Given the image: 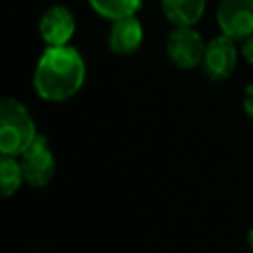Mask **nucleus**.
<instances>
[{"instance_id": "1", "label": "nucleus", "mask_w": 253, "mask_h": 253, "mask_svg": "<svg viewBox=\"0 0 253 253\" xmlns=\"http://www.w3.org/2000/svg\"><path fill=\"white\" fill-rule=\"evenodd\" d=\"M85 71V61L75 47L47 45L34 71L36 93L43 101H67L83 87Z\"/></svg>"}, {"instance_id": "2", "label": "nucleus", "mask_w": 253, "mask_h": 253, "mask_svg": "<svg viewBox=\"0 0 253 253\" xmlns=\"http://www.w3.org/2000/svg\"><path fill=\"white\" fill-rule=\"evenodd\" d=\"M38 138L36 123L18 99L6 97L0 103V152L20 156Z\"/></svg>"}, {"instance_id": "3", "label": "nucleus", "mask_w": 253, "mask_h": 253, "mask_svg": "<svg viewBox=\"0 0 253 253\" xmlns=\"http://www.w3.org/2000/svg\"><path fill=\"white\" fill-rule=\"evenodd\" d=\"M20 166L24 172L26 184L34 188H43L51 182L55 174V158L49 148V140L42 134L20 154Z\"/></svg>"}, {"instance_id": "4", "label": "nucleus", "mask_w": 253, "mask_h": 253, "mask_svg": "<svg viewBox=\"0 0 253 253\" xmlns=\"http://www.w3.org/2000/svg\"><path fill=\"white\" fill-rule=\"evenodd\" d=\"M206 51V43L194 26H174V30L168 34L166 40V53L168 59L182 67L192 69L196 65H202Z\"/></svg>"}, {"instance_id": "5", "label": "nucleus", "mask_w": 253, "mask_h": 253, "mask_svg": "<svg viewBox=\"0 0 253 253\" xmlns=\"http://www.w3.org/2000/svg\"><path fill=\"white\" fill-rule=\"evenodd\" d=\"M237 65V45L235 40L221 34L206 43L202 67L204 73L213 81H225L233 75Z\"/></svg>"}, {"instance_id": "6", "label": "nucleus", "mask_w": 253, "mask_h": 253, "mask_svg": "<svg viewBox=\"0 0 253 253\" xmlns=\"http://www.w3.org/2000/svg\"><path fill=\"white\" fill-rule=\"evenodd\" d=\"M215 18L221 34L243 42L253 34V0H219Z\"/></svg>"}, {"instance_id": "7", "label": "nucleus", "mask_w": 253, "mask_h": 253, "mask_svg": "<svg viewBox=\"0 0 253 253\" xmlns=\"http://www.w3.org/2000/svg\"><path fill=\"white\" fill-rule=\"evenodd\" d=\"M75 34V18L65 6H51L40 20V36L47 45H65Z\"/></svg>"}, {"instance_id": "8", "label": "nucleus", "mask_w": 253, "mask_h": 253, "mask_svg": "<svg viewBox=\"0 0 253 253\" xmlns=\"http://www.w3.org/2000/svg\"><path fill=\"white\" fill-rule=\"evenodd\" d=\"M142 38H144V30L134 14L113 20L109 32V49L117 55H130L140 47Z\"/></svg>"}, {"instance_id": "9", "label": "nucleus", "mask_w": 253, "mask_h": 253, "mask_svg": "<svg viewBox=\"0 0 253 253\" xmlns=\"http://www.w3.org/2000/svg\"><path fill=\"white\" fill-rule=\"evenodd\" d=\"M162 14L174 26H194L206 10V0H160Z\"/></svg>"}, {"instance_id": "10", "label": "nucleus", "mask_w": 253, "mask_h": 253, "mask_svg": "<svg viewBox=\"0 0 253 253\" xmlns=\"http://www.w3.org/2000/svg\"><path fill=\"white\" fill-rule=\"evenodd\" d=\"M22 182H26V180H24V172H22L20 160L16 156L2 154V158H0V186H2V196L4 198L14 196L20 190Z\"/></svg>"}, {"instance_id": "11", "label": "nucleus", "mask_w": 253, "mask_h": 253, "mask_svg": "<svg viewBox=\"0 0 253 253\" xmlns=\"http://www.w3.org/2000/svg\"><path fill=\"white\" fill-rule=\"evenodd\" d=\"M91 8L107 20H119L138 12L142 0H89Z\"/></svg>"}, {"instance_id": "12", "label": "nucleus", "mask_w": 253, "mask_h": 253, "mask_svg": "<svg viewBox=\"0 0 253 253\" xmlns=\"http://www.w3.org/2000/svg\"><path fill=\"white\" fill-rule=\"evenodd\" d=\"M243 109H245L247 117L253 119V83H249L245 87V93H243Z\"/></svg>"}, {"instance_id": "13", "label": "nucleus", "mask_w": 253, "mask_h": 253, "mask_svg": "<svg viewBox=\"0 0 253 253\" xmlns=\"http://www.w3.org/2000/svg\"><path fill=\"white\" fill-rule=\"evenodd\" d=\"M241 53H243V57L253 65V34L247 36V38L241 42Z\"/></svg>"}, {"instance_id": "14", "label": "nucleus", "mask_w": 253, "mask_h": 253, "mask_svg": "<svg viewBox=\"0 0 253 253\" xmlns=\"http://www.w3.org/2000/svg\"><path fill=\"white\" fill-rule=\"evenodd\" d=\"M247 245H249V251L253 253V227H251L249 233H247Z\"/></svg>"}]
</instances>
